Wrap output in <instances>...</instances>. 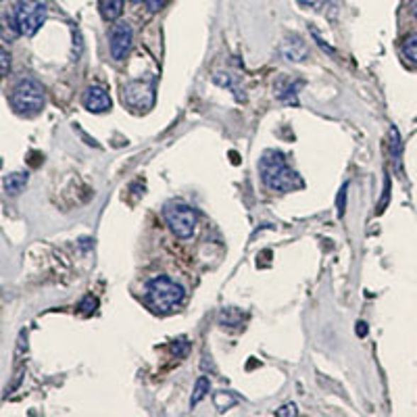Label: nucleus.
Listing matches in <instances>:
<instances>
[{
  "mask_svg": "<svg viewBox=\"0 0 417 417\" xmlns=\"http://www.w3.org/2000/svg\"><path fill=\"white\" fill-rule=\"evenodd\" d=\"M259 174L263 184L276 192H292L303 188V179L294 169L288 167L286 157L279 150H267L259 161Z\"/></svg>",
  "mask_w": 417,
  "mask_h": 417,
  "instance_id": "1",
  "label": "nucleus"
},
{
  "mask_svg": "<svg viewBox=\"0 0 417 417\" xmlns=\"http://www.w3.org/2000/svg\"><path fill=\"white\" fill-rule=\"evenodd\" d=\"M146 299L155 311L167 313L182 303L184 288L167 276H157L146 286Z\"/></svg>",
  "mask_w": 417,
  "mask_h": 417,
  "instance_id": "2",
  "label": "nucleus"
},
{
  "mask_svg": "<svg viewBox=\"0 0 417 417\" xmlns=\"http://www.w3.org/2000/svg\"><path fill=\"white\" fill-rule=\"evenodd\" d=\"M11 104H13L15 113H19L23 117H34L44 109V88L32 77L19 79L17 86L13 88Z\"/></svg>",
  "mask_w": 417,
  "mask_h": 417,
  "instance_id": "3",
  "label": "nucleus"
},
{
  "mask_svg": "<svg viewBox=\"0 0 417 417\" xmlns=\"http://www.w3.org/2000/svg\"><path fill=\"white\" fill-rule=\"evenodd\" d=\"M163 217L169 226V230L174 232L177 238L186 240L194 234L196 228V211L192 207H188L186 203L179 201H172L163 207Z\"/></svg>",
  "mask_w": 417,
  "mask_h": 417,
  "instance_id": "4",
  "label": "nucleus"
},
{
  "mask_svg": "<svg viewBox=\"0 0 417 417\" xmlns=\"http://www.w3.org/2000/svg\"><path fill=\"white\" fill-rule=\"evenodd\" d=\"M15 17L23 35H34L46 21V4L42 0H19Z\"/></svg>",
  "mask_w": 417,
  "mask_h": 417,
  "instance_id": "5",
  "label": "nucleus"
},
{
  "mask_svg": "<svg viewBox=\"0 0 417 417\" xmlns=\"http://www.w3.org/2000/svg\"><path fill=\"white\" fill-rule=\"evenodd\" d=\"M132 40H134V32L128 23H115L113 26V32H111V42H109V50H111V57L115 61H123L132 48Z\"/></svg>",
  "mask_w": 417,
  "mask_h": 417,
  "instance_id": "6",
  "label": "nucleus"
},
{
  "mask_svg": "<svg viewBox=\"0 0 417 417\" xmlns=\"http://www.w3.org/2000/svg\"><path fill=\"white\" fill-rule=\"evenodd\" d=\"M82 103L86 106V111H90V113H106L111 109V96L101 86H90L84 92Z\"/></svg>",
  "mask_w": 417,
  "mask_h": 417,
  "instance_id": "7",
  "label": "nucleus"
},
{
  "mask_svg": "<svg viewBox=\"0 0 417 417\" xmlns=\"http://www.w3.org/2000/svg\"><path fill=\"white\" fill-rule=\"evenodd\" d=\"M282 52H284V57H286L288 61H303V59L307 57V46H305V42H303L299 35H294L292 40L284 42Z\"/></svg>",
  "mask_w": 417,
  "mask_h": 417,
  "instance_id": "8",
  "label": "nucleus"
},
{
  "mask_svg": "<svg viewBox=\"0 0 417 417\" xmlns=\"http://www.w3.org/2000/svg\"><path fill=\"white\" fill-rule=\"evenodd\" d=\"M99 9L104 21H117L123 13V0H101Z\"/></svg>",
  "mask_w": 417,
  "mask_h": 417,
  "instance_id": "9",
  "label": "nucleus"
},
{
  "mask_svg": "<svg viewBox=\"0 0 417 417\" xmlns=\"http://www.w3.org/2000/svg\"><path fill=\"white\" fill-rule=\"evenodd\" d=\"M28 174H9L4 177V190L11 196H17L26 186H28Z\"/></svg>",
  "mask_w": 417,
  "mask_h": 417,
  "instance_id": "10",
  "label": "nucleus"
},
{
  "mask_svg": "<svg viewBox=\"0 0 417 417\" xmlns=\"http://www.w3.org/2000/svg\"><path fill=\"white\" fill-rule=\"evenodd\" d=\"M211 390V382H208L207 378L203 376V378H199V382L194 386V394H192V399H190V405L192 407H196L205 396H207V392Z\"/></svg>",
  "mask_w": 417,
  "mask_h": 417,
  "instance_id": "11",
  "label": "nucleus"
},
{
  "mask_svg": "<svg viewBox=\"0 0 417 417\" xmlns=\"http://www.w3.org/2000/svg\"><path fill=\"white\" fill-rule=\"evenodd\" d=\"M403 55L407 61L417 65V34H409L403 40Z\"/></svg>",
  "mask_w": 417,
  "mask_h": 417,
  "instance_id": "12",
  "label": "nucleus"
},
{
  "mask_svg": "<svg viewBox=\"0 0 417 417\" xmlns=\"http://www.w3.org/2000/svg\"><path fill=\"white\" fill-rule=\"evenodd\" d=\"M213 401H215V407H217L219 411H226V409H230V407H232L238 399H236V396H232L230 392L221 390V392H217V394H215V399H213Z\"/></svg>",
  "mask_w": 417,
  "mask_h": 417,
  "instance_id": "13",
  "label": "nucleus"
},
{
  "mask_svg": "<svg viewBox=\"0 0 417 417\" xmlns=\"http://www.w3.org/2000/svg\"><path fill=\"white\" fill-rule=\"evenodd\" d=\"M392 144H390V150H392V161L396 165V169H401V138H399V132L392 130Z\"/></svg>",
  "mask_w": 417,
  "mask_h": 417,
  "instance_id": "14",
  "label": "nucleus"
},
{
  "mask_svg": "<svg viewBox=\"0 0 417 417\" xmlns=\"http://www.w3.org/2000/svg\"><path fill=\"white\" fill-rule=\"evenodd\" d=\"M167 2H169V0H144V4H146V9H148L150 13H159Z\"/></svg>",
  "mask_w": 417,
  "mask_h": 417,
  "instance_id": "15",
  "label": "nucleus"
},
{
  "mask_svg": "<svg viewBox=\"0 0 417 417\" xmlns=\"http://www.w3.org/2000/svg\"><path fill=\"white\" fill-rule=\"evenodd\" d=\"M299 411H296V405H292V403H288V405H284V407H279L276 409V416L279 417H290V416H296Z\"/></svg>",
  "mask_w": 417,
  "mask_h": 417,
  "instance_id": "16",
  "label": "nucleus"
},
{
  "mask_svg": "<svg viewBox=\"0 0 417 417\" xmlns=\"http://www.w3.org/2000/svg\"><path fill=\"white\" fill-rule=\"evenodd\" d=\"M0 57H2V67H0V73H2V75H6V73H9V67H11V57H9V52H6L4 48H2Z\"/></svg>",
  "mask_w": 417,
  "mask_h": 417,
  "instance_id": "17",
  "label": "nucleus"
},
{
  "mask_svg": "<svg viewBox=\"0 0 417 417\" xmlns=\"http://www.w3.org/2000/svg\"><path fill=\"white\" fill-rule=\"evenodd\" d=\"M299 4H303L307 9H319L323 4V0H299Z\"/></svg>",
  "mask_w": 417,
  "mask_h": 417,
  "instance_id": "18",
  "label": "nucleus"
},
{
  "mask_svg": "<svg viewBox=\"0 0 417 417\" xmlns=\"http://www.w3.org/2000/svg\"><path fill=\"white\" fill-rule=\"evenodd\" d=\"M345 192H347V184H345V188L340 190V196H338V211L340 213L345 211Z\"/></svg>",
  "mask_w": 417,
  "mask_h": 417,
  "instance_id": "19",
  "label": "nucleus"
},
{
  "mask_svg": "<svg viewBox=\"0 0 417 417\" xmlns=\"http://www.w3.org/2000/svg\"><path fill=\"white\" fill-rule=\"evenodd\" d=\"M357 334H361V336H365L367 334V328H365V323L361 321V323H357Z\"/></svg>",
  "mask_w": 417,
  "mask_h": 417,
  "instance_id": "20",
  "label": "nucleus"
},
{
  "mask_svg": "<svg viewBox=\"0 0 417 417\" xmlns=\"http://www.w3.org/2000/svg\"><path fill=\"white\" fill-rule=\"evenodd\" d=\"M409 6H411V15L417 19V0H411V4H409Z\"/></svg>",
  "mask_w": 417,
  "mask_h": 417,
  "instance_id": "21",
  "label": "nucleus"
},
{
  "mask_svg": "<svg viewBox=\"0 0 417 417\" xmlns=\"http://www.w3.org/2000/svg\"><path fill=\"white\" fill-rule=\"evenodd\" d=\"M132 2H142V0H132Z\"/></svg>",
  "mask_w": 417,
  "mask_h": 417,
  "instance_id": "22",
  "label": "nucleus"
}]
</instances>
